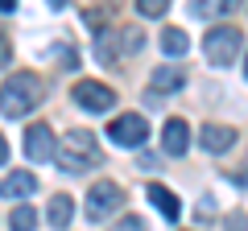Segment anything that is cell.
Returning <instances> with one entry per match:
<instances>
[{
    "instance_id": "1",
    "label": "cell",
    "mask_w": 248,
    "mask_h": 231,
    "mask_svg": "<svg viewBox=\"0 0 248 231\" xmlns=\"http://www.w3.org/2000/svg\"><path fill=\"white\" fill-rule=\"evenodd\" d=\"M42 95H46L42 79L29 74V71H17L13 79H4V87H0V112L4 116H29L42 103Z\"/></svg>"
},
{
    "instance_id": "2",
    "label": "cell",
    "mask_w": 248,
    "mask_h": 231,
    "mask_svg": "<svg viewBox=\"0 0 248 231\" xmlns=\"http://www.w3.org/2000/svg\"><path fill=\"white\" fill-rule=\"evenodd\" d=\"M58 165L66 169V173H79L83 165H95L99 161V144H95V136L87 132V128H75V132H66L62 136V144H58Z\"/></svg>"
},
{
    "instance_id": "3",
    "label": "cell",
    "mask_w": 248,
    "mask_h": 231,
    "mask_svg": "<svg viewBox=\"0 0 248 231\" xmlns=\"http://www.w3.org/2000/svg\"><path fill=\"white\" fill-rule=\"evenodd\" d=\"M240 45H244V33H240L236 25H215L211 33H207V58H211L215 66H232L236 62Z\"/></svg>"
},
{
    "instance_id": "4",
    "label": "cell",
    "mask_w": 248,
    "mask_h": 231,
    "mask_svg": "<svg viewBox=\"0 0 248 231\" xmlns=\"http://www.w3.org/2000/svg\"><path fill=\"white\" fill-rule=\"evenodd\" d=\"M108 136H112L120 149H137V144L149 136V124H145V116H116L112 124H108Z\"/></svg>"
},
{
    "instance_id": "5",
    "label": "cell",
    "mask_w": 248,
    "mask_h": 231,
    "mask_svg": "<svg viewBox=\"0 0 248 231\" xmlns=\"http://www.w3.org/2000/svg\"><path fill=\"white\" fill-rule=\"evenodd\" d=\"M120 206V186L116 182H95V186L87 190V219H108V215Z\"/></svg>"
},
{
    "instance_id": "6",
    "label": "cell",
    "mask_w": 248,
    "mask_h": 231,
    "mask_svg": "<svg viewBox=\"0 0 248 231\" xmlns=\"http://www.w3.org/2000/svg\"><path fill=\"white\" fill-rule=\"evenodd\" d=\"M75 103L87 107V112H108V107L116 103V95H112V87H104V83L83 79V83H75Z\"/></svg>"
},
{
    "instance_id": "7",
    "label": "cell",
    "mask_w": 248,
    "mask_h": 231,
    "mask_svg": "<svg viewBox=\"0 0 248 231\" xmlns=\"http://www.w3.org/2000/svg\"><path fill=\"white\" fill-rule=\"evenodd\" d=\"M54 153H58V141H54L50 124H29V132H25V157L29 161H50Z\"/></svg>"
},
{
    "instance_id": "8",
    "label": "cell",
    "mask_w": 248,
    "mask_h": 231,
    "mask_svg": "<svg viewBox=\"0 0 248 231\" xmlns=\"http://www.w3.org/2000/svg\"><path fill=\"white\" fill-rule=\"evenodd\" d=\"M161 149L170 157H182L190 149V128H186V120H166V128H161Z\"/></svg>"
},
{
    "instance_id": "9",
    "label": "cell",
    "mask_w": 248,
    "mask_h": 231,
    "mask_svg": "<svg viewBox=\"0 0 248 231\" xmlns=\"http://www.w3.org/2000/svg\"><path fill=\"white\" fill-rule=\"evenodd\" d=\"M199 144H203L207 153H228L232 144H236V132H232L228 124H203V132H199Z\"/></svg>"
},
{
    "instance_id": "10",
    "label": "cell",
    "mask_w": 248,
    "mask_h": 231,
    "mask_svg": "<svg viewBox=\"0 0 248 231\" xmlns=\"http://www.w3.org/2000/svg\"><path fill=\"white\" fill-rule=\"evenodd\" d=\"M182 83H186L182 71H174V66H157V71H153V79H149V87L157 91V95H170V91H178Z\"/></svg>"
},
{
    "instance_id": "11",
    "label": "cell",
    "mask_w": 248,
    "mask_h": 231,
    "mask_svg": "<svg viewBox=\"0 0 248 231\" xmlns=\"http://www.w3.org/2000/svg\"><path fill=\"white\" fill-rule=\"evenodd\" d=\"M33 190H37L33 173H13V178L0 182V194H9V198H25V194H33Z\"/></svg>"
},
{
    "instance_id": "12",
    "label": "cell",
    "mask_w": 248,
    "mask_h": 231,
    "mask_svg": "<svg viewBox=\"0 0 248 231\" xmlns=\"http://www.w3.org/2000/svg\"><path fill=\"white\" fill-rule=\"evenodd\" d=\"M71 215H75V202L66 194H54L50 198V211H46V219H50V227H66V223H71Z\"/></svg>"
},
{
    "instance_id": "13",
    "label": "cell",
    "mask_w": 248,
    "mask_h": 231,
    "mask_svg": "<svg viewBox=\"0 0 248 231\" xmlns=\"http://www.w3.org/2000/svg\"><path fill=\"white\" fill-rule=\"evenodd\" d=\"M149 202L157 206V211L166 215V219H178V211H182V206H178V198L170 194L166 186H149Z\"/></svg>"
},
{
    "instance_id": "14",
    "label": "cell",
    "mask_w": 248,
    "mask_h": 231,
    "mask_svg": "<svg viewBox=\"0 0 248 231\" xmlns=\"http://www.w3.org/2000/svg\"><path fill=\"white\" fill-rule=\"evenodd\" d=\"M161 50H166L170 58H178V54L190 50V37H186L182 29H166V33H161Z\"/></svg>"
},
{
    "instance_id": "15",
    "label": "cell",
    "mask_w": 248,
    "mask_h": 231,
    "mask_svg": "<svg viewBox=\"0 0 248 231\" xmlns=\"http://www.w3.org/2000/svg\"><path fill=\"white\" fill-rule=\"evenodd\" d=\"M33 223H37V215L29 211V206H17L13 219H9V227H13V231H33Z\"/></svg>"
},
{
    "instance_id": "16",
    "label": "cell",
    "mask_w": 248,
    "mask_h": 231,
    "mask_svg": "<svg viewBox=\"0 0 248 231\" xmlns=\"http://www.w3.org/2000/svg\"><path fill=\"white\" fill-rule=\"evenodd\" d=\"M137 13H141V17H166L170 0H137Z\"/></svg>"
},
{
    "instance_id": "17",
    "label": "cell",
    "mask_w": 248,
    "mask_h": 231,
    "mask_svg": "<svg viewBox=\"0 0 248 231\" xmlns=\"http://www.w3.org/2000/svg\"><path fill=\"white\" fill-rule=\"evenodd\" d=\"M116 231H145V223L137 219V215H128V219H120V223H116Z\"/></svg>"
},
{
    "instance_id": "18",
    "label": "cell",
    "mask_w": 248,
    "mask_h": 231,
    "mask_svg": "<svg viewBox=\"0 0 248 231\" xmlns=\"http://www.w3.org/2000/svg\"><path fill=\"white\" fill-rule=\"evenodd\" d=\"M124 50H141V29H124Z\"/></svg>"
},
{
    "instance_id": "19",
    "label": "cell",
    "mask_w": 248,
    "mask_h": 231,
    "mask_svg": "<svg viewBox=\"0 0 248 231\" xmlns=\"http://www.w3.org/2000/svg\"><path fill=\"white\" fill-rule=\"evenodd\" d=\"M137 169H157V157H153V153H141V161H137Z\"/></svg>"
},
{
    "instance_id": "20",
    "label": "cell",
    "mask_w": 248,
    "mask_h": 231,
    "mask_svg": "<svg viewBox=\"0 0 248 231\" xmlns=\"http://www.w3.org/2000/svg\"><path fill=\"white\" fill-rule=\"evenodd\" d=\"M4 161H9V141L0 136V165H4Z\"/></svg>"
},
{
    "instance_id": "21",
    "label": "cell",
    "mask_w": 248,
    "mask_h": 231,
    "mask_svg": "<svg viewBox=\"0 0 248 231\" xmlns=\"http://www.w3.org/2000/svg\"><path fill=\"white\" fill-rule=\"evenodd\" d=\"M17 9V4H13V0H0V13H13Z\"/></svg>"
},
{
    "instance_id": "22",
    "label": "cell",
    "mask_w": 248,
    "mask_h": 231,
    "mask_svg": "<svg viewBox=\"0 0 248 231\" xmlns=\"http://www.w3.org/2000/svg\"><path fill=\"white\" fill-rule=\"evenodd\" d=\"M244 66H248V62H244ZM244 74H248V71H244Z\"/></svg>"
}]
</instances>
